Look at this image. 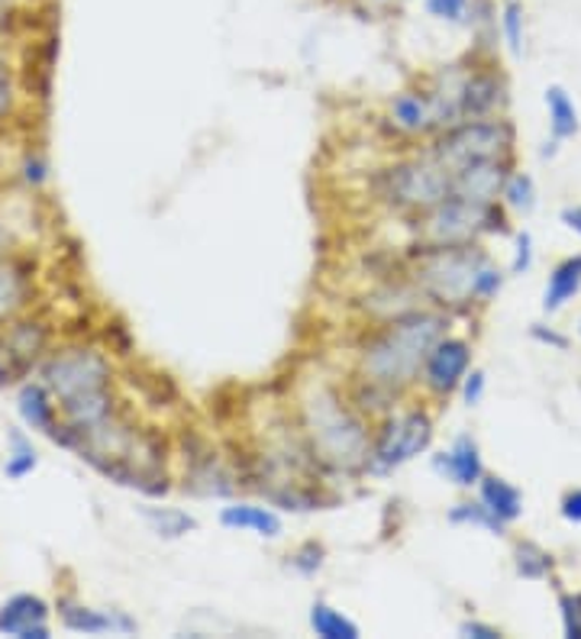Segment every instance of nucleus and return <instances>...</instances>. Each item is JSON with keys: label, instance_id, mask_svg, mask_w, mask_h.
Here are the masks:
<instances>
[{"label": "nucleus", "instance_id": "26", "mask_svg": "<svg viewBox=\"0 0 581 639\" xmlns=\"http://www.w3.org/2000/svg\"><path fill=\"white\" fill-rule=\"evenodd\" d=\"M549 568H553V555L549 552H543L533 543H520L517 546V572L523 578H543Z\"/></svg>", "mask_w": 581, "mask_h": 639}, {"label": "nucleus", "instance_id": "13", "mask_svg": "<svg viewBox=\"0 0 581 639\" xmlns=\"http://www.w3.org/2000/svg\"><path fill=\"white\" fill-rule=\"evenodd\" d=\"M507 182V162L504 159H487L466 165L453 175V194L475 200V204H494L497 191H504Z\"/></svg>", "mask_w": 581, "mask_h": 639}, {"label": "nucleus", "instance_id": "40", "mask_svg": "<svg viewBox=\"0 0 581 639\" xmlns=\"http://www.w3.org/2000/svg\"><path fill=\"white\" fill-rule=\"evenodd\" d=\"M563 220H566L576 233H581V207H576V210H566V213H563Z\"/></svg>", "mask_w": 581, "mask_h": 639}, {"label": "nucleus", "instance_id": "12", "mask_svg": "<svg viewBox=\"0 0 581 639\" xmlns=\"http://www.w3.org/2000/svg\"><path fill=\"white\" fill-rule=\"evenodd\" d=\"M59 617L62 627L72 634H85V637H97V634H136V620H129L120 611H95L85 607L78 601H59Z\"/></svg>", "mask_w": 581, "mask_h": 639}, {"label": "nucleus", "instance_id": "2", "mask_svg": "<svg viewBox=\"0 0 581 639\" xmlns=\"http://www.w3.org/2000/svg\"><path fill=\"white\" fill-rule=\"evenodd\" d=\"M42 384L52 391L62 410V423L72 430H91L110 420L120 407L110 391L113 366L95 346H72L52 353L42 368Z\"/></svg>", "mask_w": 581, "mask_h": 639}, {"label": "nucleus", "instance_id": "6", "mask_svg": "<svg viewBox=\"0 0 581 639\" xmlns=\"http://www.w3.org/2000/svg\"><path fill=\"white\" fill-rule=\"evenodd\" d=\"M484 230H500V213L494 204H475L459 194H449L427 213H420L423 246H466Z\"/></svg>", "mask_w": 581, "mask_h": 639}, {"label": "nucleus", "instance_id": "5", "mask_svg": "<svg viewBox=\"0 0 581 639\" xmlns=\"http://www.w3.org/2000/svg\"><path fill=\"white\" fill-rule=\"evenodd\" d=\"M514 143V133L507 123L500 120H462L456 126H449L436 146L430 149V156L446 169V172H459L466 165L487 162V159H507Z\"/></svg>", "mask_w": 581, "mask_h": 639}, {"label": "nucleus", "instance_id": "3", "mask_svg": "<svg viewBox=\"0 0 581 639\" xmlns=\"http://www.w3.org/2000/svg\"><path fill=\"white\" fill-rule=\"evenodd\" d=\"M446 336V317L433 310H407L400 317H391L385 327L362 346L359 353V374L366 381H375L387 391L400 394L410 388L430 349Z\"/></svg>", "mask_w": 581, "mask_h": 639}, {"label": "nucleus", "instance_id": "10", "mask_svg": "<svg viewBox=\"0 0 581 639\" xmlns=\"http://www.w3.org/2000/svg\"><path fill=\"white\" fill-rule=\"evenodd\" d=\"M469 366H472L469 343L466 340H456V336H443L430 349V356L423 362V381H427V388L436 397H449L462 384V378L469 374Z\"/></svg>", "mask_w": 581, "mask_h": 639}, {"label": "nucleus", "instance_id": "17", "mask_svg": "<svg viewBox=\"0 0 581 639\" xmlns=\"http://www.w3.org/2000/svg\"><path fill=\"white\" fill-rule=\"evenodd\" d=\"M391 123L400 133H430L433 130V107H430V94L423 91H400L391 100Z\"/></svg>", "mask_w": 581, "mask_h": 639}, {"label": "nucleus", "instance_id": "15", "mask_svg": "<svg viewBox=\"0 0 581 639\" xmlns=\"http://www.w3.org/2000/svg\"><path fill=\"white\" fill-rule=\"evenodd\" d=\"M220 524L226 530H249L265 540H279L285 524L272 507H256V504H230L220 511Z\"/></svg>", "mask_w": 581, "mask_h": 639}, {"label": "nucleus", "instance_id": "34", "mask_svg": "<svg viewBox=\"0 0 581 639\" xmlns=\"http://www.w3.org/2000/svg\"><path fill=\"white\" fill-rule=\"evenodd\" d=\"M462 394H466V404H479L484 394V374L482 371H472V374H466L462 378Z\"/></svg>", "mask_w": 581, "mask_h": 639}, {"label": "nucleus", "instance_id": "36", "mask_svg": "<svg viewBox=\"0 0 581 639\" xmlns=\"http://www.w3.org/2000/svg\"><path fill=\"white\" fill-rule=\"evenodd\" d=\"M13 97H16V91H13L10 75H7V72H0V120L13 110Z\"/></svg>", "mask_w": 581, "mask_h": 639}, {"label": "nucleus", "instance_id": "18", "mask_svg": "<svg viewBox=\"0 0 581 639\" xmlns=\"http://www.w3.org/2000/svg\"><path fill=\"white\" fill-rule=\"evenodd\" d=\"M497 103H500V85H497L494 75L479 72V75L462 82V97H459L462 120H487Z\"/></svg>", "mask_w": 581, "mask_h": 639}, {"label": "nucleus", "instance_id": "19", "mask_svg": "<svg viewBox=\"0 0 581 639\" xmlns=\"http://www.w3.org/2000/svg\"><path fill=\"white\" fill-rule=\"evenodd\" d=\"M29 297V274L13 259H0V327L10 323Z\"/></svg>", "mask_w": 581, "mask_h": 639}, {"label": "nucleus", "instance_id": "1", "mask_svg": "<svg viewBox=\"0 0 581 639\" xmlns=\"http://www.w3.org/2000/svg\"><path fill=\"white\" fill-rule=\"evenodd\" d=\"M300 437L317 468L359 475L369 468L372 430L362 414L330 384H317L300 397Z\"/></svg>", "mask_w": 581, "mask_h": 639}, {"label": "nucleus", "instance_id": "8", "mask_svg": "<svg viewBox=\"0 0 581 639\" xmlns=\"http://www.w3.org/2000/svg\"><path fill=\"white\" fill-rule=\"evenodd\" d=\"M430 443H433V420H430L427 410L413 407V410L394 414V417H387L385 427L372 440V456H369L366 471L387 475V471L407 465L410 458L427 453Z\"/></svg>", "mask_w": 581, "mask_h": 639}, {"label": "nucleus", "instance_id": "16", "mask_svg": "<svg viewBox=\"0 0 581 639\" xmlns=\"http://www.w3.org/2000/svg\"><path fill=\"white\" fill-rule=\"evenodd\" d=\"M16 407H20V417L33 427V430H42V433H52L55 423H59V407H55V397L52 391L42 384V381H29L20 388V397H16Z\"/></svg>", "mask_w": 581, "mask_h": 639}, {"label": "nucleus", "instance_id": "31", "mask_svg": "<svg viewBox=\"0 0 581 639\" xmlns=\"http://www.w3.org/2000/svg\"><path fill=\"white\" fill-rule=\"evenodd\" d=\"M504 197L510 200V207L517 210H533V182L527 175H514L504 182Z\"/></svg>", "mask_w": 581, "mask_h": 639}, {"label": "nucleus", "instance_id": "14", "mask_svg": "<svg viewBox=\"0 0 581 639\" xmlns=\"http://www.w3.org/2000/svg\"><path fill=\"white\" fill-rule=\"evenodd\" d=\"M433 468L440 475H446L449 481H456L459 488H472L482 481V456H479V443L472 437H459L453 443L449 453L433 456Z\"/></svg>", "mask_w": 581, "mask_h": 639}, {"label": "nucleus", "instance_id": "11", "mask_svg": "<svg viewBox=\"0 0 581 639\" xmlns=\"http://www.w3.org/2000/svg\"><path fill=\"white\" fill-rule=\"evenodd\" d=\"M0 634L16 639H49V604L39 594H13L0 607Z\"/></svg>", "mask_w": 581, "mask_h": 639}, {"label": "nucleus", "instance_id": "21", "mask_svg": "<svg viewBox=\"0 0 581 639\" xmlns=\"http://www.w3.org/2000/svg\"><path fill=\"white\" fill-rule=\"evenodd\" d=\"M310 630L323 639H359L362 630L356 620H349L346 614H339L336 607H330L326 601H317L310 607Z\"/></svg>", "mask_w": 581, "mask_h": 639}, {"label": "nucleus", "instance_id": "4", "mask_svg": "<svg viewBox=\"0 0 581 639\" xmlns=\"http://www.w3.org/2000/svg\"><path fill=\"white\" fill-rule=\"evenodd\" d=\"M413 281L440 307H462L484 300L500 287V272L487 266L482 253L466 246H423L417 256Z\"/></svg>", "mask_w": 581, "mask_h": 639}, {"label": "nucleus", "instance_id": "41", "mask_svg": "<svg viewBox=\"0 0 581 639\" xmlns=\"http://www.w3.org/2000/svg\"><path fill=\"white\" fill-rule=\"evenodd\" d=\"M7 20H10V7H7V0H0V29L7 26Z\"/></svg>", "mask_w": 581, "mask_h": 639}, {"label": "nucleus", "instance_id": "37", "mask_svg": "<svg viewBox=\"0 0 581 639\" xmlns=\"http://www.w3.org/2000/svg\"><path fill=\"white\" fill-rule=\"evenodd\" d=\"M563 517L572 520V524H581V491H572V494L563 501Z\"/></svg>", "mask_w": 581, "mask_h": 639}, {"label": "nucleus", "instance_id": "27", "mask_svg": "<svg viewBox=\"0 0 581 639\" xmlns=\"http://www.w3.org/2000/svg\"><path fill=\"white\" fill-rule=\"evenodd\" d=\"M453 524H479L484 530L491 533H504V520H497L484 504H459L453 514H449Z\"/></svg>", "mask_w": 581, "mask_h": 639}, {"label": "nucleus", "instance_id": "20", "mask_svg": "<svg viewBox=\"0 0 581 639\" xmlns=\"http://www.w3.org/2000/svg\"><path fill=\"white\" fill-rule=\"evenodd\" d=\"M482 504L497 517V520H504V524H510V520H517L520 514H523V497H520V491L514 488V484H507L504 478H484L482 475Z\"/></svg>", "mask_w": 581, "mask_h": 639}, {"label": "nucleus", "instance_id": "33", "mask_svg": "<svg viewBox=\"0 0 581 639\" xmlns=\"http://www.w3.org/2000/svg\"><path fill=\"white\" fill-rule=\"evenodd\" d=\"M530 262H533V239L527 236V233H520L517 236V259H514V272L523 274L530 269Z\"/></svg>", "mask_w": 581, "mask_h": 639}, {"label": "nucleus", "instance_id": "9", "mask_svg": "<svg viewBox=\"0 0 581 639\" xmlns=\"http://www.w3.org/2000/svg\"><path fill=\"white\" fill-rule=\"evenodd\" d=\"M49 346V330L39 320H10L0 333V384H16L42 359Z\"/></svg>", "mask_w": 581, "mask_h": 639}, {"label": "nucleus", "instance_id": "7", "mask_svg": "<svg viewBox=\"0 0 581 639\" xmlns=\"http://www.w3.org/2000/svg\"><path fill=\"white\" fill-rule=\"evenodd\" d=\"M453 194V172H446L433 156L407 159L385 172V197L397 210L427 213Z\"/></svg>", "mask_w": 581, "mask_h": 639}, {"label": "nucleus", "instance_id": "22", "mask_svg": "<svg viewBox=\"0 0 581 639\" xmlns=\"http://www.w3.org/2000/svg\"><path fill=\"white\" fill-rule=\"evenodd\" d=\"M581 287V256L576 259H566L556 272L549 274V287H546V297H543V307L546 310H559L566 300H572Z\"/></svg>", "mask_w": 581, "mask_h": 639}, {"label": "nucleus", "instance_id": "39", "mask_svg": "<svg viewBox=\"0 0 581 639\" xmlns=\"http://www.w3.org/2000/svg\"><path fill=\"white\" fill-rule=\"evenodd\" d=\"M533 336H536V340H543V343H553V346H559V349H566V340H563L559 333H546V330H540V327H536V330H533Z\"/></svg>", "mask_w": 581, "mask_h": 639}, {"label": "nucleus", "instance_id": "28", "mask_svg": "<svg viewBox=\"0 0 581 639\" xmlns=\"http://www.w3.org/2000/svg\"><path fill=\"white\" fill-rule=\"evenodd\" d=\"M323 558H326V549L310 540V543H304V546L290 555V568H294L297 575H307V578H310V575H317V572H320Z\"/></svg>", "mask_w": 581, "mask_h": 639}, {"label": "nucleus", "instance_id": "38", "mask_svg": "<svg viewBox=\"0 0 581 639\" xmlns=\"http://www.w3.org/2000/svg\"><path fill=\"white\" fill-rule=\"evenodd\" d=\"M26 182L29 184L46 182V165H42V159H29V162H26Z\"/></svg>", "mask_w": 581, "mask_h": 639}, {"label": "nucleus", "instance_id": "42", "mask_svg": "<svg viewBox=\"0 0 581 639\" xmlns=\"http://www.w3.org/2000/svg\"><path fill=\"white\" fill-rule=\"evenodd\" d=\"M3 246H7V230L0 226V253H3Z\"/></svg>", "mask_w": 581, "mask_h": 639}, {"label": "nucleus", "instance_id": "25", "mask_svg": "<svg viewBox=\"0 0 581 639\" xmlns=\"http://www.w3.org/2000/svg\"><path fill=\"white\" fill-rule=\"evenodd\" d=\"M33 468H36V450H33V443H29L20 430H10V450H7L3 475L13 478V481H20V478H26Z\"/></svg>", "mask_w": 581, "mask_h": 639}, {"label": "nucleus", "instance_id": "29", "mask_svg": "<svg viewBox=\"0 0 581 639\" xmlns=\"http://www.w3.org/2000/svg\"><path fill=\"white\" fill-rule=\"evenodd\" d=\"M427 13L446 23H466L469 16V0H423Z\"/></svg>", "mask_w": 581, "mask_h": 639}, {"label": "nucleus", "instance_id": "30", "mask_svg": "<svg viewBox=\"0 0 581 639\" xmlns=\"http://www.w3.org/2000/svg\"><path fill=\"white\" fill-rule=\"evenodd\" d=\"M500 23H504V33H507L510 49H514V52H520V49H523V10H520V3H517V0H510V3L504 7Z\"/></svg>", "mask_w": 581, "mask_h": 639}, {"label": "nucleus", "instance_id": "32", "mask_svg": "<svg viewBox=\"0 0 581 639\" xmlns=\"http://www.w3.org/2000/svg\"><path fill=\"white\" fill-rule=\"evenodd\" d=\"M559 607H563L566 637L581 639V594H563V598H559Z\"/></svg>", "mask_w": 581, "mask_h": 639}, {"label": "nucleus", "instance_id": "23", "mask_svg": "<svg viewBox=\"0 0 581 639\" xmlns=\"http://www.w3.org/2000/svg\"><path fill=\"white\" fill-rule=\"evenodd\" d=\"M143 517L152 524V530L162 540H178V537L197 530V520H194L191 514L178 511V507H143Z\"/></svg>", "mask_w": 581, "mask_h": 639}, {"label": "nucleus", "instance_id": "35", "mask_svg": "<svg viewBox=\"0 0 581 639\" xmlns=\"http://www.w3.org/2000/svg\"><path fill=\"white\" fill-rule=\"evenodd\" d=\"M459 634L469 639H500V634L494 630V627H487V624H479V620H466L462 627H459Z\"/></svg>", "mask_w": 581, "mask_h": 639}, {"label": "nucleus", "instance_id": "24", "mask_svg": "<svg viewBox=\"0 0 581 639\" xmlns=\"http://www.w3.org/2000/svg\"><path fill=\"white\" fill-rule=\"evenodd\" d=\"M546 107H549V126L556 139H569L579 133V113L576 103L569 100V94L563 88H549L546 91Z\"/></svg>", "mask_w": 581, "mask_h": 639}]
</instances>
